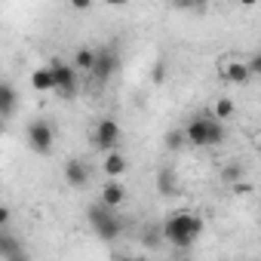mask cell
I'll return each instance as SVG.
<instances>
[{
  "mask_svg": "<svg viewBox=\"0 0 261 261\" xmlns=\"http://www.w3.org/2000/svg\"><path fill=\"white\" fill-rule=\"evenodd\" d=\"M160 233H163V240H166L169 246L188 249V246H194V243L200 240V233H203V218L194 215V212H175V215H169V218L163 221Z\"/></svg>",
  "mask_w": 261,
  "mask_h": 261,
  "instance_id": "6da1fadb",
  "label": "cell"
},
{
  "mask_svg": "<svg viewBox=\"0 0 261 261\" xmlns=\"http://www.w3.org/2000/svg\"><path fill=\"white\" fill-rule=\"evenodd\" d=\"M86 218H89V224L95 227V233L101 240H117L123 233V218H117V209L105 206L101 200L86 209Z\"/></svg>",
  "mask_w": 261,
  "mask_h": 261,
  "instance_id": "7a4b0ae2",
  "label": "cell"
},
{
  "mask_svg": "<svg viewBox=\"0 0 261 261\" xmlns=\"http://www.w3.org/2000/svg\"><path fill=\"white\" fill-rule=\"evenodd\" d=\"M25 139H28V148H31L34 154L46 157V154H53V145H56V129H53V123H49V120L37 117V120H31V123H28Z\"/></svg>",
  "mask_w": 261,
  "mask_h": 261,
  "instance_id": "3957f363",
  "label": "cell"
},
{
  "mask_svg": "<svg viewBox=\"0 0 261 261\" xmlns=\"http://www.w3.org/2000/svg\"><path fill=\"white\" fill-rule=\"evenodd\" d=\"M49 71H53V80H56V95L59 98H74L77 95V68L74 65H65L62 59H53L49 62Z\"/></svg>",
  "mask_w": 261,
  "mask_h": 261,
  "instance_id": "277c9868",
  "label": "cell"
},
{
  "mask_svg": "<svg viewBox=\"0 0 261 261\" xmlns=\"http://www.w3.org/2000/svg\"><path fill=\"white\" fill-rule=\"evenodd\" d=\"M117 142H120V123L114 117H101L92 129V145L98 151H114Z\"/></svg>",
  "mask_w": 261,
  "mask_h": 261,
  "instance_id": "5b68a950",
  "label": "cell"
},
{
  "mask_svg": "<svg viewBox=\"0 0 261 261\" xmlns=\"http://www.w3.org/2000/svg\"><path fill=\"white\" fill-rule=\"evenodd\" d=\"M117 71H120V56H117V49H114V46L95 49V65H92V71H89V74H92L98 83H108Z\"/></svg>",
  "mask_w": 261,
  "mask_h": 261,
  "instance_id": "8992f818",
  "label": "cell"
},
{
  "mask_svg": "<svg viewBox=\"0 0 261 261\" xmlns=\"http://www.w3.org/2000/svg\"><path fill=\"white\" fill-rule=\"evenodd\" d=\"M209 114H200L194 117L188 126H185V145L191 148H209Z\"/></svg>",
  "mask_w": 261,
  "mask_h": 261,
  "instance_id": "52a82bcc",
  "label": "cell"
},
{
  "mask_svg": "<svg viewBox=\"0 0 261 261\" xmlns=\"http://www.w3.org/2000/svg\"><path fill=\"white\" fill-rule=\"evenodd\" d=\"M62 175H65L68 188H86L89 185V169H86L83 160H68L65 169H62Z\"/></svg>",
  "mask_w": 261,
  "mask_h": 261,
  "instance_id": "ba28073f",
  "label": "cell"
},
{
  "mask_svg": "<svg viewBox=\"0 0 261 261\" xmlns=\"http://www.w3.org/2000/svg\"><path fill=\"white\" fill-rule=\"evenodd\" d=\"M126 166H129V163H126V157H123L117 148H114V151H105V163H101V169H105L108 178H120V175L126 172Z\"/></svg>",
  "mask_w": 261,
  "mask_h": 261,
  "instance_id": "9c48e42d",
  "label": "cell"
},
{
  "mask_svg": "<svg viewBox=\"0 0 261 261\" xmlns=\"http://www.w3.org/2000/svg\"><path fill=\"white\" fill-rule=\"evenodd\" d=\"M123 200H126V188H123L117 178H111V181L101 188V203H105V206H111V209H120V206H123Z\"/></svg>",
  "mask_w": 261,
  "mask_h": 261,
  "instance_id": "30bf717a",
  "label": "cell"
},
{
  "mask_svg": "<svg viewBox=\"0 0 261 261\" xmlns=\"http://www.w3.org/2000/svg\"><path fill=\"white\" fill-rule=\"evenodd\" d=\"M16 105H19V92H16V86L7 83V80H0V117H10V114L16 111Z\"/></svg>",
  "mask_w": 261,
  "mask_h": 261,
  "instance_id": "8fae6325",
  "label": "cell"
},
{
  "mask_svg": "<svg viewBox=\"0 0 261 261\" xmlns=\"http://www.w3.org/2000/svg\"><path fill=\"white\" fill-rule=\"evenodd\" d=\"M0 258H25L22 243L13 233H7V230H0Z\"/></svg>",
  "mask_w": 261,
  "mask_h": 261,
  "instance_id": "7c38bea8",
  "label": "cell"
},
{
  "mask_svg": "<svg viewBox=\"0 0 261 261\" xmlns=\"http://www.w3.org/2000/svg\"><path fill=\"white\" fill-rule=\"evenodd\" d=\"M224 80H227V83L243 86V83H249V80H252V74H249L246 62H227V65H224Z\"/></svg>",
  "mask_w": 261,
  "mask_h": 261,
  "instance_id": "4fadbf2b",
  "label": "cell"
},
{
  "mask_svg": "<svg viewBox=\"0 0 261 261\" xmlns=\"http://www.w3.org/2000/svg\"><path fill=\"white\" fill-rule=\"evenodd\" d=\"M31 86H34L37 92H53V89H56V80H53L49 65H43V68H37V71L31 74Z\"/></svg>",
  "mask_w": 261,
  "mask_h": 261,
  "instance_id": "5bb4252c",
  "label": "cell"
},
{
  "mask_svg": "<svg viewBox=\"0 0 261 261\" xmlns=\"http://www.w3.org/2000/svg\"><path fill=\"white\" fill-rule=\"evenodd\" d=\"M157 191H160L163 197H172V194L178 191V181H175V172H172V169H160V172H157Z\"/></svg>",
  "mask_w": 261,
  "mask_h": 261,
  "instance_id": "9a60e30c",
  "label": "cell"
},
{
  "mask_svg": "<svg viewBox=\"0 0 261 261\" xmlns=\"http://www.w3.org/2000/svg\"><path fill=\"white\" fill-rule=\"evenodd\" d=\"M77 71H92V65H95V49H89V46H80L77 53H74V62H71Z\"/></svg>",
  "mask_w": 261,
  "mask_h": 261,
  "instance_id": "2e32d148",
  "label": "cell"
},
{
  "mask_svg": "<svg viewBox=\"0 0 261 261\" xmlns=\"http://www.w3.org/2000/svg\"><path fill=\"white\" fill-rule=\"evenodd\" d=\"M233 111H237V105H233L230 98H218L215 108H212V117H215V120H230Z\"/></svg>",
  "mask_w": 261,
  "mask_h": 261,
  "instance_id": "e0dca14e",
  "label": "cell"
},
{
  "mask_svg": "<svg viewBox=\"0 0 261 261\" xmlns=\"http://www.w3.org/2000/svg\"><path fill=\"white\" fill-rule=\"evenodd\" d=\"M255 191V185L249 181V178H237V181H230V194L233 197H249Z\"/></svg>",
  "mask_w": 261,
  "mask_h": 261,
  "instance_id": "ac0fdd59",
  "label": "cell"
},
{
  "mask_svg": "<svg viewBox=\"0 0 261 261\" xmlns=\"http://www.w3.org/2000/svg\"><path fill=\"white\" fill-rule=\"evenodd\" d=\"M166 148L169 151H181L185 148V129H172V133H166Z\"/></svg>",
  "mask_w": 261,
  "mask_h": 261,
  "instance_id": "d6986e66",
  "label": "cell"
},
{
  "mask_svg": "<svg viewBox=\"0 0 261 261\" xmlns=\"http://www.w3.org/2000/svg\"><path fill=\"white\" fill-rule=\"evenodd\" d=\"M221 175H224V181L230 185V181L243 178V166H240V163H230V166H224V172H221Z\"/></svg>",
  "mask_w": 261,
  "mask_h": 261,
  "instance_id": "ffe728a7",
  "label": "cell"
},
{
  "mask_svg": "<svg viewBox=\"0 0 261 261\" xmlns=\"http://www.w3.org/2000/svg\"><path fill=\"white\" fill-rule=\"evenodd\" d=\"M166 77H169V68H166V62H157V65H154V71H151V80H154V83H163Z\"/></svg>",
  "mask_w": 261,
  "mask_h": 261,
  "instance_id": "44dd1931",
  "label": "cell"
},
{
  "mask_svg": "<svg viewBox=\"0 0 261 261\" xmlns=\"http://www.w3.org/2000/svg\"><path fill=\"white\" fill-rule=\"evenodd\" d=\"M246 68H249V74L255 77V74H261V56L258 53H252L249 56V62H246Z\"/></svg>",
  "mask_w": 261,
  "mask_h": 261,
  "instance_id": "7402d4cb",
  "label": "cell"
},
{
  "mask_svg": "<svg viewBox=\"0 0 261 261\" xmlns=\"http://www.w3.org/2000/svg\"><path fill=\"white\" fill-rule=\"evenodd\" d=\"M71 10L86 13V10H92V0H71Z\"/></svg>",
  "mask_w": 261,
  "mask_h": 261,
  "instance_id": "603a6c76",
  "label": "cell"
},
{
  "mask_svg": "<svg viewBox=\"0 0 261 261\" xmlns=\"http://www.w3.org/2000/svg\"><path fill=\"white\" fill-rule=\"evenodd\" d=\"M175 10H194V0H172Z\"/></svg>",
  "mask_w": 261,
  "mask_h": 261,
  "instance_id": "cb8c5ba5",
  "label": "cell"
},
{
  "mask_svg": "<svg viewBox=\"0 0 261 261\" xmlns=\"http://www.w3.org/2000/svg\"><path fill=\"white\" fill-rule=\"evenodd\" d=\"M7 221H10V209L0 203V227H7Z\"/></svg>",
  "mask_w": 261,
  "mask_h": 261,
  "instance_id": "d4e9b609",
  "label": "cell"
},
{
  "mask_svg": "<svg viewBox=\"0 0 261 261\" xmlns=\"http://www.w3.org/2000/svg\"><path fill=\"white\" fill-rule=\"evenodd\" d=\"M105 4H108V7H126L129 0H105Z\"/></svg>",
  "mask_w": 261,
  "mask_h": 261,
  "instance_id": "484cf974",
  "label": "cell"
},
{
  "mask_svg": "<svg viewBox=\"0 0 261 261\" xmlns=\"http://www.w3.org/2000/svg\"><path fill=\"white\" fill-rule=\"evenodd\" d=\"M209 7V0H194V10H206Z\"/></svg>",
  "mask_w": 261,
  "mask_h": 261,
  "instance_id": "4316f807",
  "label": "cell"
},
{
  "mask_svg": "<svg viewBox=\"0 0 261 261\" xmlns=\"http://www.w3.org/2000/svg\"><path fill=\"white\" fill-rule=\"evenodd\" d=\"M240 4H243V7H255V4H258V0H240Z\"/></svg>",
  "mask_w": 261,
  "mask_h": 261,
  "instance_id": "83f0119b",
  "label": "cell"
}]
</instances>
